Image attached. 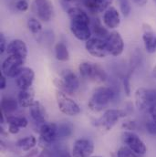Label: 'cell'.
I'll use <instances>...</instances> for the list:
<instances>
[{"mask_svg": "<svg viewBox=\"0 0 156 157\" xmlns=\"http://www.w3.org/2000/svg\"><path fill=\"white\" fill-rule=\"evenodd\" d=\"M67 13L70 18V30L74 37L82 41H87L90 39V21L88 14L78 6L70 7Z\"/></svg>", "mask_w": 156, "mask_h": 157, "instance_id": "6da1fadb", "label": "cell"}, {"mask_svg": "<svg viewBox=\"0 0 156 157\" xmlns=\"http://www.w3.org/2000/svg\"><path fill=\"white\" fill-rule=\"evenodd\" d=\"M114 98L115 92L112 89L108 87H100L94 90L88 106L91 111L99 113L106 109Z\"/></svg>", "mask_w": 156, "mask_h": 157, "instance_id": "7a4b0ae2", "label": "cell"}, {"mask_svg": "<svg viewBox=\"0 0 156 157\" xmlns=\"http://www.w3.org/2000/svg\"><path fill=\"white\" fill-rule=\"evenodd\" d=\"M54 83L60 91L67 95L75 93L79 87V80L77 75L70 70L63 71L61 73V78H56Z\"/></svg>", "mask_w": 156, "mask_h": 157, "instance_id": "3957f363", "label": "cell"}, {"mask_svg": "<svg viewBox=\"0 0 156 157\" xmlns=\"http://www.w3.org/2000/svg\"><path fill=\"white\" fill-rule=\"evenodd\" d=\"M135 104L141 112H150L156 104V90L139 88L135 92Z\"/></svg>", "mask_w": 156, "mask_h": 157, "instance_id": "277c9868", "label": "cell"}, {"mask_svg": "<svg viewBox=\"0 0 156 157\" xmlns=\"http://www.w3.org/2000/svg\"><path fill=\"white\" fill-rule=\"evenodd\" d=\"M78 71L81 77L86 79L105 81L107 79V73L98 64L89 61L81 62L78 66Z\"/></svg>", "mask_w": 156, "mask_h": 157, "instance_id": "5b68a950", "label": "cell"}, {"mask_svg": "<svg viewBox=\"0 0 156 157\" xmlns=\"http://www.w3.org/2000/svg\"><path fill=\"white\" fill-rule=\"evenodd\" d=\"M127 115L126 111L117 110V109H109L105 111L103 115L95 121L94 125L97 127H101L106 131H110L117 123V121L122 117Z\"/></svg>", "mask_w": 156, "mask_h": 157, "instance_id": "8992f818", "label": "cell"}, {"mask_svg": "<svg viewBox=\"0 0 156 157\" xmlns=\"http://www.w3.org/2000/svg\"><path fill=\"white\" fill-rule=\"evenodd\" d=\"M58 107L61 113L69 116H76L80 113V108L78 104L70 99L66 93L58 90L56 94Z\"/></svg>", "mask_w": 156, "mask_h": 157, "instance_id": "52a82bcc", "label": "cell"}, {"mask_svg": "<svg viewBox=\"0 0 156 157\" xmlns=\"http://www.w3.org/2000/svg\"><path fill=\"white\" fill-rule=\"evenodd\" d=\"M26 59L16 55H9L2 64V73L6 77L16 78L22 70Z\"/></svg>", "mask_w": 156, "mask_h": 157, "instance_id": "ba28073f", "label": "cell"}, {"mask_svg": "<svg viewBox=\"0 0 156 157\" xmlns=\"http://www.w3.org/2000/svg\"><path fill=\"white\" fill-rule=\"evenodd\" d=\"M39 134V144L42 147L48 148L58 141V124L53 122L43 123L40 127Z\"/></svg>", "mask_w": 156, "mask_h": 157, "instance_id": "9c48e42d", "label": "cell"}, {"mask_svg": "<svg viewBox=\"0 0 156 157\" xmlns=\"http://www.w3.org/2000/svg\"><path fill=\"white\" fill-rule=\"evenodd\" d=\"M122 141L126 147L131 150L136 155H145L147 148L143 140L133 132H124L122 133Z\"/></svg>", "mask_w": 156, "mask_h": 157, "instance_id": "30bf717a", "label": "cell"}, {"mask_svg": "<svg viewBox=\"0 0 156 157\" xmlns=\"http://www.w3.org/2000/svg\"><path fill=\"white\" fill-rule=\"evenodd\" d=\"M87 51L96 58H105L109 55L106 48L105 40L99 38H90L86 41L85 44Z\"/></svg>", "mask_w": 156, "mask_h": 157, "instance_id": "8fae6325", "label": "cell"}, {"mask_svg": "<svg viewBox=\"0 0 156 157\" xmlns=\"http://www.w3.org/2000/svg\"><path fill=\"white\" fill-rule=\"evenodd\" d=\"M105 44L109 54L118 57L120 56L124 49V42L121 36L117 31L110 33V35L105 39Z\"/></svg>", "mask_w": 156, "mask_h": 157, "instance_id": "7c38bea8", "label": "cell"}, {"mask_svg": "<svg viewBox=\"0 0 156 157\" xmlns=\"http://www.w3.org/2000/svg\"><path fill=\"white\" fill-rule=\"evenodd\" d=\"M94 151V144L89 139H78L72 148L73 157H91Z\"/></svg>", "mask_w": 156, "mask_h": 157, "instance_id": "4fadbf2b", "label": "cell"}, {"mask_svg": "<svg viewBox=\"0 0 156 157\" xmlns=\"http://www.w3.org/2000/svg\"><path fill=\"white\" fill-rule=\"evenodd\" d=\"M34 78V71L29 67H23L16 77V84L20 90H26L31 88Z\"/></svg>", "mask_w": 156, "mask_h": 157, "instance_id": "5bb4252c", "label": "cell"}, {"mask_svg": "<svg viewBox=\"0 0 156 157\" xmlns=\"http://www.w3.org/2000/svg\"><path fill=\"white\" fill-rule=\"evenodd\" d=\"M35 6L40 20L48 22L53 16V6L49 0H35Z\"/></svg>", "mask_w": 156, "mask_h": 157, "instance_id": "9a60e30c", "label": "cell"}, {"mask_svg": "<svg viewBox=\"0 0 156 157\" xmlns=\"http://www.w3.org/2000/svg\"><path fill=\"white\" fill-rule=\"evenodd\" d=\"M6 52L8 55H16L26 59L28 56V47L23 40L14 39L7 45Z\"/></svg>", "mask_w": 156, "mask_h": 157, "instance_id": "2e32d148", "label": "cell"}, {"mask_svg": "<svg viewBox=\"0 0 156 157\" xmlns=\"http://www.w3.org/2000/svg\"><path fill=\"white\" fill-rule=\"evenodd\" d=\"M103 22L106 25L107 28L114 29L118 28L120 24V14L118 12V10L113 7V6H110L103 15Z\"/></svg>", "mask_w": 156, "mask_h": 157, "instance_id": "e0dca14e", "label": "cell"}, {"mask_svg": "<svg viewBox=\"0 0 156 157\" xmlns=\"http://www.w3.org/2000/svg\"><path fill=\"white\" fill-rule=\"evenodd\" d=\"M113 0H84L85 6L92 13L106 11Z\"/></svg>", "mask_w": 156, "mask_h": 157, "instance_id": "ac0fdd59", "label": "cell"}, {"mask_svg": "<svg viewBox=\"0 0 156 157\" xmlns=\"http://www.w3.org/2000/svg\"><path fill=\"white\" fill-rule=\"evenodd\" d=\"M29 113L31 118L37 123H45L47 119V113L44 106L39 101H34L33 104L29 107Z\"/></svg>", "mask_w": 156, "mask_h": 157, "instance_id": "d6986e66", "label": "cell"}, {"mask_svg": "<svg viewBox=\"0 0 156 157\" xmlns=\"http://www.w3.org/2000/svg\"><path fill=\"white\" fill-rule=\"evenodd\" d=\"M35 98V92L32 88H29L26 90H20L17 95V101L19 106L22 108H29L33 102Z\"/></svg>", "mask_w": 156, "mask_h": 157, "instance_id": "ffe728a7", "label": "cell"}, {"mask_svg": "<svg viewBox=\"0 0 156 157\" xmlns=\"http://www.w3.org/2000/svg\"><path fill=\"white\" fill-rule=\"evenodd\" d=\"M143 39L146 51L151 54L154 53L156 51V34L149 26H147V28H144Z\"/></svg>", "mask_w": 156, "mask_h": 157, "instance_id": "44dd1931", "label": "cell"}, {"mask_svg": "<svg viewBox=\"0 0 156 157\" xmlns=\"http://www.w3.org/2000/svg\"><path fill=\"white\" fill-rule=\"evenodd\" d=\"M18 101L12 97H4L1 101V112L6 114H10L17 111Z\"/></svg>", "mask_w": 156, "mask_h": 157, "instance_id": "7402d4cb", "label": "cell"}, {"mask_svg": "<svg viewBox=\"0 0 156 157\" xmlns=\"http://www.w3.org/2000/svg\"><path fill=\"white\" fill-rule=\"evenodd\" d=\"M36 144H37L36 138L33 135H30V136H27L25 138L18 140L16 144L22 151L29 152V151H31L35 147Z\"/></svg>", "mask_w": 156, "mask_h": 157, "instance_id": "603a6c76", "label": "cell"}, {"mask_svg": "<svg viewBox=\"0 0 156 157\" xmlns=\"http://www.w3.org/2000/svg\"><path fill=\"white\" fill-rule=\"evenodd\" d=\"M73 125L70 121H64L58 124V140L68 138L71 135Z\"/></svg>", "mask_w": 156, "mask_h": 157, "instance_id": "cb8c5ba5", "label": "cell"}, {"mask_svg": "<svg viewBox=\"0 0 156 157\" xmlns=\"http://www.w3.org/2000/svg\"><path fill=\"white\" fill-rule=\"evenodd\" d=\"M56 58L59 61H67L70 59V53L67 46L63 42H59L55 46Z\"/></svg>", "mask_w": 156, "mask_h": 157, "instance_id": "d4e9b609", "label": "cell"}, {"mask_svg": "<svg viewBox=\"0 0 156 157\" xmlns=\"http://www.w3.org/2000/svg\"><path fill=\"white\" fill-rule=\"evenodd\" d=\"M92 30H93V33L96 35V38H99V39H101V38L106 39L110 35L109 31L102 26L99 18L94 19L92 23Z\"/></svg>", "mask_w": 156, "mask_h": 157, "instance_id": "484cf974", "label": "cell"}, {"mask_svg": "<svg viewBox=\"0 0 156 157\" xmlns=\"http://www.w3.org/2000/svg\"><path fill=\"white\" fill-rule=\"evenodd\" d=\"M6 121L8 124H13V125H16L19 128H25L29 124L28 120L25 117H22V116L7 115L6 118Z\"/></svg>", "mask_w": 156, "mask_h": 157, "instance_id": "4316f807", "label": "cell"}, {"mask_svg": "<svg viewBox=\"0 0 156 157\" xmlns=\"http://www.w3.org/2000/svg\"><path fill=\"white\" fill-rule=\"evenodd\" d=\"M28 27L29 29L33 33V34H39L42 30V25L37 18L30 17L28 21Z\"/></svg>", "mask_w": 156, "mask_h": 157, "instance_id": "83f0119b", "label": "cell"}, {"mask_svg": "<svg viewBox=\"0 0 156 157\" xmlns=\"http://www.w3.org/2000/svg\"><path fill=\"white\" fill-rule=\"evenodd\" d=\"M119 2V5H120V11L122 13V15L127 17L130 16L131 14V4L129 2V0H118Z\"/></svg>", "mask_w": 156, "mask_h": 157, "instance_id": "f1b7e54d", "label": "cell"}, {"mask_svg": "<svg viewBox=\"0 0 156 157\" xmlns=\"http://www.w3.org/2000/svg\"><path fill=\"white\" fill-rule=\"evenodd\" d=\"M117 157H138L135 153H133L131 150H130L128 147L123 146L119 149L117 153Z\"/></svg>", "mask_w": 156, "mask_h": 157, "instance_id": "f546056e", "label": "cell"}, {"mask_svg": "<svg viewBox=\"0 0 156 157\" xmlns=\"http://www.w3.org/2000/svg\"><path fill=\"white\" fill-rule=\"evenodd\" d=\"M52 156L53 157H70L68 151L60 149V148H55L52 151Z\"/></svg>", "mask_w": 156, "mask_h": 157, "instance_id": "4dcf8cb0", "label": "cell"}, {"mask_svg": "<svg viewBox=\"0 0 156 157\" xmlns=\"http://www.w3.org/2000/svg\"><path fill=\"white\" fill-rule=\"evenodd\" d=\"M16 7L19 11L25 12L29 9V3L27 2V0H18L16 3Z\"/></svg>", "mask_w": 156, "mask_h": 157, "instance_id": "1f68e13d", "label": "cell"}, {"mask_svg": "<svg viewBox=\"0 0 156 157\" xmlns=\"http://www.w3.org/2000/svg\"><path fill=\"white\" fill-rule=\"evenodd\" d=\"M122 128L131 132V131H134L137 129V124L133 121H124L122 123Z\"/></svg>", "mask_w": 156, "mask_h": 157, "instance_id": "d6a6232c", "label": "cell"}, {"mask_svg": "<svg viewBox=\"0 0 156 157\" xmlns=\"http://www.w3.org/2000/svg\"><path fill=\"white\" fill-rule=\"evenodd\" d=\"M146 129H147V132L152 134V135H156V123L153 121H148L146 122Z\"/></svg>", "mask_w": 156, "mask_h": 157, "instance_id": "836d02e7", "label": "cell"}, {"mask_svg": "<svg viewBox=\"0 0 156 157\" xmlns=\"http://www.w3.org/2000/svg\"><path fill=\"white\" fill-rule=\"evenodd\" d=\"M7 48V44H6V37L4 36V34H0V53L3 54Z\"/></svg>", "mask_w": 156, "mask_h": 157, "instance_id": "e575fe53", "label": "cell"}, {"mask_svg": "<svg viewBox=\"0 0 156 157\" xmlns=\"http://www.w3.org/2000/svg\"><path fill=\"white\" fill-rule=\"evenodd\" d=\"M123 86H124V90L127 96H130L131 93V87H130V78L126 77L123 79Z\"/></svg>", "mask_w": 156, "mask_h": 157, "instance_id": "d590c367", "label": "cell"}, {"mask_svg": "<svg viewBox=\"0 0 156 157\" xmlns=\"http://www.w3.org/2000/svg\"><path fill=\"white\" fill-rule=\"evenodd\" d=\"M8 132L12 134H17L18 132H19V127L16 126V125H13V124H9V127H8Z\"/></svg>", "mask_w": 156, "mask_h": 157, "instance_id": "8d00e7d4", "label": "cell"}, {"mask_svg": "<svg viewBox=\"0 0 156 157\" xmlns=\"http://www.w3.org/2000/svg\"><path fill=\"white\" fill-rule=\"evenodd\" d=\"M39 149H33L31 150L30 152H28V154L25 155L24 157H39Z\"/></svg>", "mask_w": 156, "mask_h": 157, "instance_id": "74e56055", "label": "cell"}, {"mask_svg": "<svg viewBox=\"0 0 156 157\" xmlns=\"http://www.w3.org/2000/svg\"><path fill=\"white\" fill-rule=\"evenodd\" d=\"M6 86V76L1 73L0 75V89L1 90H4Z\"/></svg>", "mask_w": 156, "mask_h": 157, "instance_id": "f35d334b", "label": "cell"}, {"mask_svg": "<svg viewBox=\"0 0 156 157\" xmlns=\"http://www.w3.org/2000/svg\"><path fill=\"white\" fill-rule=\"evenodd\" d=\"M149 113H150V114L152 116V120L156 123V104L151 109V111Z\"/></svg>", "mask_w": 156, "mask_h": 157, "instance_id": "ab89813d", "label": "cell"}, {"mask_svg": "<svg viewBox=\"0 0 156 157\" xmlns=\"http://www.w3.org/2000/svg\"><path fill=\"white\" fill-rule=\"evenodd\" d=\"M136 5H138V6H145L146 5V3H147V0H132Z\"/></svg>", "mask_w": 156, "mask_h": 157, "instance_id": "60d3db41", "label": "cell"}, {"mask_svg": "<svg viewBox=\"0 0 156 157\" xmlns=\"http://www.w3.org/2000/svg\"><path fill=\"white\" fill-rule=\"evenodd\" d=\"M74 1H77V0H61V3L63 5H66L68 3H70V2H74Z\"/></svg>", "mask_w": 156, "mask_h": 157, "instance_id": "b9f144b4", "label": "cell"}, {"mask_svg": "<svg viewBox=\"0 0 156 157\" xmlns=\"http://www.w3.org/2000/svg\"><path fill=\"white\" fill-rule=\"evenodd\" d=\"M153 74H154V78H156V65L154 66V71H153Z\"/></svg>", "mask_w": 156, "mask_h": 157, "instance_id": "7bdbcfd3", "label": "cell"}, {"mask_svg": "<svg viewBox=\"0 0 156 157\" xmlns=\"http://www.w3.org/2000/svg\"><path fill=\"white\" fill-rule=\"evenodd\" d=\"M91 157H101V156H91Z\"/></svg>", "mask_w": 156, "mask_h": 157, "instance_id": "ee69618b", "label": "cell"}]
</instances>
